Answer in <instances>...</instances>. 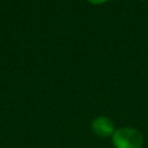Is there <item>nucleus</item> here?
I'll return each mask as SVG.
<instances>
[{"mask_svg":"<svg viewBox=\"0 0 148 148\" xmlns=\"http://www.w3.org/2000/svg\"><path fill=\"white\" fill-rule=\"evenodd\" d=\"M91 128L96 135L102 138L112 136V134L114 133V125L112 120L104 116L95 118L91 123Z\"/></svg>","mask_w":148,"mask_h":148,"instance_id":"2","label":"nucleus"},{"mask_svg":"<svg viewBox=\"0 0 148 148\" xmlns=\"http://www.w3.org/2000/svg\"><path fill=\"white\" fill-rule=\"evenodd\" d=\"M142 1H143V0H142Z\"/></svg>","mask_w":148,"mask_h":148,"instance_id":"4","label":"nucleus"},{"mask_svg":"<svg viewBox=\"0 0 148 148\" xmlns=\"http://www.w3.org/2000/svg\"><path fill=\"white\" fill-rule=\"evenodd\" d=\"M142 143V134L132 127H121L112 134V145L114 148H141Z\"/></svg>","mask_w":148,"mask_h":148,"instance_id":"1","label":"nucleus"},{"mask_svg":"<svg viewBox=\"0 0 148 148\" xmlns=\"http://www.w3.org/2000/svg\"><path fill=\"white\" fill-rule=\"evenodd\" d=\"M90 3H94V5H99V3H104L106 2L108 0H88Z\"/></svg>","mask_w":148,"mask_h":148,"instance_id":"3","label":"nucleus"}]
</instances>
